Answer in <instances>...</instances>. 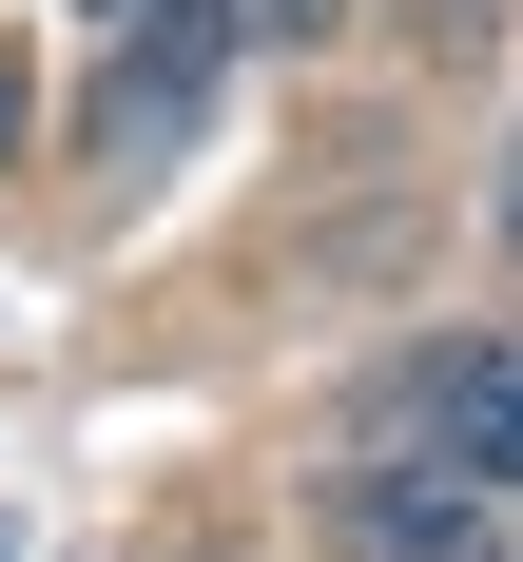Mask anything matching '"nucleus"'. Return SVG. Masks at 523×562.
<instances>
[{"instance_id":"6","label":"nucleus","mask_w":523,"mask_h":562,"mask_svg":"<svg viewBox=\"0 0 523 562\" xmlns=\"http://www.w3.org/2000/svg\"><path fill=\"white\" fill-rule=\"evenodd\" d=\"M98 20H194V0H98Z\"/></svg>"},{"instance_id":"1","label":"nucleus","mask_w":523,"mask_h":562,"mask_svg":"<svg viewBox=\"0 0 523 562\" xmlns=\"http://www.w3.org/2000/svg\"><path fill=\"white\" fill-rule=\"evenodd\" d=\"M407 407H427V465H465V485H523V330H465L407 369Z\"/></svg>"},{"instance_id":"7","label":"nucleus","mask_w":523,"mask_h":562,"mask_svg":"<svg viewBox=\"0 0 523 562\" xmlns=\"http://www.w3.org/2000/svg\"><path fill=\"white\" fill-rule=\"evenodd\" d=\"M504 252H523V156H504Z\"/></svg>"},{"instance_id":"5","label":"nucleus","mask_w":523,"mask_h":562,"mask_svg":"<svg viewBox=\"0 0 523 562\" xmlns=\"http://www.w3.org/2000/svg\"><path fill=\"white\" fill-rule=\"evenodd\" d=\"M0 156H20V58H0Z\"/></svg>"},{"instance_id":"4","label":"nucleus","mask_w":523,"mask_h":562,"mask_svg":"<svg viewBox=\"0 0 523 562\" xmlns=\"http://www.w3.org/2000/svg\"><path fill=\"white\" fill-rule=\"evenodd\" d=\"M194 20H214V40H310L330 0H194Z\"/></svg>"},{"instance_id":"2","label":"nucleus","mask_w":523,"mask_h":562,"mask_svg":"<svg viewBox=\"0 0 523 562\" xmlns=\"http://www.w3.org/2000/svg\"><path fill=\"white\" fill-rule=\"evenodd\" d=\"M330 562H504V543H485V485L465 465H368L330 505Z\"/></svg>"},{"instance_id":"3","label":"nucleus","mask_w":523,"mask_h":562,"mask_svg":"<svg viewBox=\"0 0 523 562\" xmlns=\"http://www.w3.org/2000/svg\"><path fill=\"white\" fill-rule=\"evenodd\" d=\"M194 98H214V20H156V40L98 78V156H174V136H194Z\"/></svg>"}]
</instances>
